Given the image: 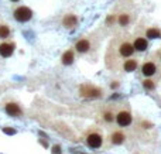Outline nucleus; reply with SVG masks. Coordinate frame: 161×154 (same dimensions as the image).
Masks as SVG:
<instances>
[{"mask_svg":"<svg viewBox=\"0 0 161 154\" xmlns=\"http://www.w3.org/2000/svg\"><path fill=\"white\" fill-rule=\"evenodd\" d=\"M143 85H144V88L146 89H154V86H155V85H154V82L151 81V79H146V81H143Z\"/></svg>","mask_w":161,"mask_h":154,"instance_id":"nucleus-18","label":"nucleus"},{"mask_svg":"<svg viewBox=\"0 0 161 154\" xmlns=\"http://www.w3.org/2000/svg\"><path fill=\"white\" fill-rule=\"evenodd\" d=\"M117 23L120 24V26H127L129 23H130V16L127 14V13H122V14L117 16Z\"/></svg>","mask_w":161,"mask_h":154,"instance_id":"nucleus-15","label":"nucleus"},{"mask_svg":"<svg viewBox=\"0 0 161 154\" xmlns=\"http://www.w3.org/2000/svg\"><path fill=\"white\" fill-rule=\"evenodd\" d=\"M158 55H160V61H161V51H160V54H158Z\"/></svg>","mask_w":161,"mask_h":154,"instance_id":"nucleus-22","label":"nucleus"},{"mask_svg":"<svg viewBox=\"0 0 161 154\" xmlns=\"http://www.w3.org/2000/svg\"><path fill=\"white\" fill-rule=\"evenodd\" d=\"M11 2H18V0H11Z\"/></svg>","mask_w":161,"mask_h":154,"instance_id":"nucleus-23","label":"nucleus"},{"mask_svg":"<svg viewBox=\"0 0 161 154\" xmlns=\"http://www.w3.org/2000/svg\"><path fill=\"white\" fill-rule=\"evenodd\" d=\"M52 153H54V154H59V146H54V148H52Z\"/></svg>","mask_w":161,"mask_h":154,"instance_id":"nucleus-21","label":"nucleus"},{"mask_svg":"<svg viewBox=\"0 0 161 154\" xmlns=\"http://www.w3.org/2000/svg\"><path fill=\"white\" fill-rule=\"evenodd\" d=\"M73 59H75L73 50H68V51H65L62 54V57H61V62H62L64 65H71V64H73Z\"/></svg>","mask_w":161,"mask_h":154,"instance_id":"nucleus-11","label":"nucleus"},{"mask_svg":"<svg viewBox=\"0 0 161 154\" xmlns=\"http://www.w3.org/2000/svg\"><path fill=\"white\" fill-rule=\"evenodd\" d=\"M79 93L80 96H84V98H99L102 91L93 85H82L79 89Z\"/></svg>","mask_w":161,"mask_h":154,"instance_id":"nucleus-2","label":"nucleus"},{"mask_svg":"<svg viewBox=\"0 0 161 154\" xmlns=\"http://www.w3.org/2000/svg\"><path fill=\"white\" fill-rule=\"evenodd\" d=\"M78 18L75 14H66L65 17L62 18V24L66 27V28H72V27L77 26Z\"/></svg>","mask_w":161,"mask_h":154,"instance_id":"nucleus-9","label":"nucleus"},{"mask_svg":"<svg viewBox=\"0 0 161 154\" xmlns=\"http://www.w3.org/2000/svg\"><path fill=\"white\" fill-rule=\"evenodd\" d=\"M86 143H88L89 147L92 148H98V147L102 146V136L99 133H91L86 137Z\"/></svg>","mask_w":161,"mask_h":154,"instance_id":"nucleus-5","label":"nucleus"},{"mask_svg":"<svg viewBox=\"0 0 161 154\" xmlns=\"http://www.w3.org/2000/svg\"><path fill=\"white\" fill-rule=\"evenodd\" d=\"M3 132L6 133V134H14L16 130H14V129H10V127H4V129H3Z\"/></svg>","mask_w":161,"mask_h":154,"instance_id":"nucleus-20","label":"nucleus"},{"mask_svg":"<svg viewBox=\"0 0 161 154\" xmlns=\"http://www.w3.org/2000/svg\"><path fill=\"white\" fill-rule=\"evenodd\" d=\"M146 36L148 38H160L161 33H160V30H157V28H148L146 31Z\"/></svg>","mask_w":161,"mask_h":154,"instance_id":"nucleus-16","label":"nucleus"},{"mask_svg":"<svg viewBox=\"0 0 161 154\" xmlns=\"http://www.w3.org/2000/svg\"><path fill=\"white\" fill-rule=\"evenodd\" d=\"M116 54L120 58H130L134 54V48L133 44L130 43V40L125 38V40L117 41V47H116Z\"/></svg>","mask_w":161,"mask_h":154,"instance_id":"nucleus-1","label":"nucleus"},{"mask_svg":"<svg viewBox=\"0 0 161 154\" xmlns=\"http://www.w3.org/2000/svg\"><path fill=\"white\" fill-rule=\"evenodd\" d=\"M10 34V28L7 26H0V38H7Z\"/></svg>","mask_w":161,"mask_h":154,"instance_id":"nucleus-17","label":"nucleus"},{"mask_svg":"<svg viewBox=\"0 0 161 154\" xmlns=\"http://www.w3.org/2000/svg\"><path fill=\"white\" fill-rule=\"evenodd\" d=\"M14 51V44H7V43H4V44H0V55L4 57V58H7L13 54Z\"/></svg>","mask_w":161,"mask_h":154,"instance_id":"nucleus-8","label":"nucleus"},{"mask_svg":"<svg viewBox=\"0 0 161 154\" xmlns=\"http://www.w3.org/2000/svg\"><path fill=\"white\" fill-rule=\"evenodd\" d=\"M125 141V134L122 132H114L112 134V143L113 144H122Z\"/></svg>","mask_w":161,"mask_h":154,"instance_id":"nucleus-14","label":"nucleus"},{"mask_svg":"<svg viewBox=\"0 0 161 154\" xmlns=\"http://www.w3.org/2000/svg\"><path fill=\"white\" fill-rule=\"evenodd\" d=\"M6 112L10 116H20L21 115V109H20L17 103H7L6 105Z\"/></svg>","mask_w":161,"mask_h":154,"instance_id":"nucleus-12","label":"nucleus"},{"mask_svg":"<svg viewBox=\"0 0 161 154\" xmlns=\"http://www.w3.org/2000/svg\"><path fill=\"white\" fill-rule=\"evenodd\" d=\"M103 118H105L106 122H112L113 120V113H112V112H106V113L103 115Z\"/></svg>","mask_w":161,"mask_h":154,"instance_id":"nucleus-19","label":"nucleus"},{"mask_svg":"<svg viewBox=\"0 0 161 154\" xmlns=\"http://www.w3.org/2000/svg\"><path fill=\"white\" fill-rule=\"evenodd\" d=\"M148 44H147V40L139 37V38H136L134 43H133V48H134V51H146Z\"/></svg>","mask_w":161,"mask_h":154,"instance_id":"nucleus-10","label":"nucleus"},{"mask_svg":"<svg viewBox=\"0 0 161 154\" xmlns=\"http://www.w3.org/2000/svg\"><path fill=\"white\" fill-rule=\"evenodd\" d=\"M157 69H158L157 65H155L153 61H147V62L141 66V72H143V75H146V77H153L154 73L157 72Z\"/></svg>","mask_w":161,"mask_h":154,"instance_id":"nucleus-7","label":"nucleus"},{"mask_svg":"<svg viewBox=\"0 0 161 154\" xmlns=\"http://www.w3.org/2000/svg\"><path fill=\"white\" fill-rule=\"evenodd\" d=\"M31 17H33V11L30 10L28 7H26V6L17 7L14 10V18L17 21L26 23V21H28V20H31Z\"/></svg>","mask_w":161,"mask_h":154,"instance_id":"nucleus-3","label":"nucleus"},{"mask_svg":"<svg viewBox=\"0 0 161 154\" xmlns=\"http://www.w3.org/2000/svg\"><path fill=\"white\" fill-rule=\"evenodd\" d=\"M132 120H133L132 113L129 110H120L116 115V122H117V125H120V126H129L132 123Z\"/></svg>","mask_w":161,"mask_h":154,"instance_id":"nucleus-4","label":"nucleus"},{"mask_svg":"<svg viewBox=\"0 0 161 154\" xmlns=\"http://www.w3.org/2000/svg\"><path fill=\"white\" fill-rule=\"evenodd\" d=\"M136 68H137V61L133 58L130 59H125V62H123V69L126 71V72H132V71H134Z\"/></svg>","mask_w":161,"mask_h":154,"instance_id":"nucleus-13","label":"nucleus"},{"mask_svg":"<svg viewBox=\"0 0 161 154\" xmlns=\"http://www.w3.org/2000/svg\"><path fill=\"white\" fill-rule=\"evenodd\" d=\"M75 50L78 52H80V54H86L91 50V41L88 38H80L77 44H75Z\"/></svg>","mask_w":161,"mask_h":154,"instance_id":"nucleus-6","label":"nucleus"}]
</instances>
